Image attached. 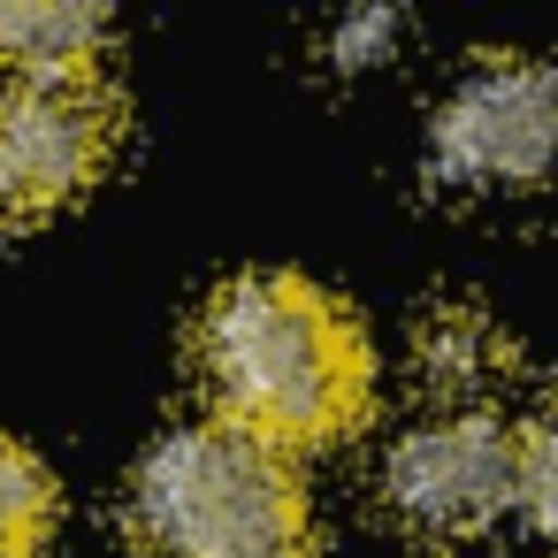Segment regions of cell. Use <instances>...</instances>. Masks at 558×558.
<instances>
[{
  "mask_svg": "<svg viewBox=\"0 0 558 558\" xmlns=\"http://www.w3.org/2000/svg\"><path fill=\"white\" fill-rule=\"evenodd\" d=\"M199 375L222 405V421L268 436L276 451L329 444L367 413L375 360L344 299L291 268H245L230 276L192 329Z\"/></svg>",
  "mask_w": 558,
  "mask_h": 558,
  "instance_id": "6da1fadb",
  "label": "cell"
},
{
  "mask_svg": "<svg viewBox=\"0 0 558 558\" xmlns=\"http://www.w3.org/2000/svg\"><path fill=\"white\" fill-rule=\"evenodd\" d=\"M131 520L154 558H314V512L291 459L238 428H169L131 474Z\"/></svg>",
  "mask_w": 558,
  "mask_h": 558,
  "instance_id": "7a4b0ae2",
  "label": "cell"
},
{
  "mask_svg": "<svg viewBox=\"0 0 558 558\" xmlns=\"http://www.w3.org/2000/svg\"><path fill=\"white\" fill-rule=\"evenodd\" d=\"M558 161V70L535 54H474L428 116V169L451 192H512Z\"/></svg>",
  "mask_w": 558,
  "mask_h": 558,
  "instance_id": "3957f363",
  "label": "cell"
},
{
  "mask_svg": "<svg viewBox=\"0 0 558 558\" xmlns=\"http://www.w3.org/2000/svg\"><path fill=\"white\" fill-rule=\"evenodd\" d=\"M512 497H520V436H505L489 413L413 421L383 451V505L405 535L459 543L489 527Z\"/></svg>",
  "mask_w": 558,
  "mask_h": 558,
  "instance_id": "277c9868",
  "label": "cell"
},
{
  "mask_svg": "<svg viewBox=\"0 0 558 558\" xmlns=\"http://www.w3.org/2000/svg\"><path fill=\"white\" fill-rule=\"evenodd\" d=\"M116 146L100 85H9L0 93V222H32L77 199Z\"/></svg>",
  "mask_w": 558,
  "mask_h": 558,
  "instance_id": "5b68a950",
  "label": "cell"
},
{
  "mask_svg": "<svg viewBox=\"0 0 558 558\" xmlns=\"http://www.w3.org/2000/svg\"><path fill=\"white\" fill-rule=\"evenodd\" d=\"M108 16L85 0H0V62L16 85H93Z\"/></svg>",
  "mask_w": 558,
  "mask_h": 558,
  "instance_id": "8992f818",
  "label": "cell"
},
{
  "mask_svg": "<svg viewBox=\"0 0 558 558\" xmlns=\"http://www.w3.org/2000/svg\"><path fill=\"white\" fill-rule=\"evenodd\" d=\"M512 367L505 329L474 306V299H444L413 322V375L444 398H482L497 375Z\"/></svg>",
  "mask_w": 558,
  "mask_h": 558,
  "instance_id": "52a82bcc",
  "label": "cell"
},
{
  "mask_svg": "<svg viewBox=\"0 0 558 558\" xmlns=\"http://www.w3.org/2000/svg\"><path fill=\"white\" fill-rule=\"evenodd\" d=\"M47 527H54V474L39 466V451L0 436V558H39Z\"/></svg>",
  "mask_w": 558,
  "mask_h": 558,
  "instance_id": "ba28073f",
  "label": "cell"
},
{
  "mask_svg": "<svg viewBox=\"0 0 558 558\" xmlns=\"http://www.w3.org/2000/svg\"><path fill=\"white\" fill-rule=\"evenodd\" d=\"M512 505H520V520L535 535H558V398L520 436V497Z\"/></svg>",
  "mask_w": 558,
  "mask_h": 558,
  "instance_id": "9c48e42d",
  "label": "cell"
},
{
  "mask_svg": "<svg viewBox=\"0 0 558 558\" xmlns=\"http://www.w3.org/2000/svg\"><path fill=\"white\" fill-rule=\"evenodd\" d=\"M390 39H398V16H390V9L344 16V24H337V62H344V70H360V62H375Z\"/></svg>",
  "mask_w": 558,
  "mask_h": 558,
  "instance_id": "30bf717a",
  "label": "cell"
}]
</instances>
